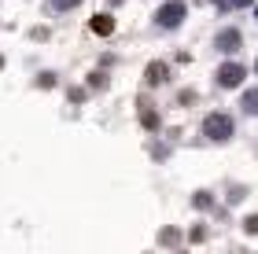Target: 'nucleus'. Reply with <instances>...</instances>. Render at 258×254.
Here are the masks:
<instances>
[{"label":"nucleus","instance_id":"f257e3e1","mask_svg":"<svg viewBox=\"0 0 258 254\" xmlns=\"http://www.w3.org/2000/svg\"><path fill=\"white\" fill-rule=\"evenodd\" d=\"M229 129H232L229 118H218V114H214V118H207V136H214V140H225Z\"/></svg>","mask_w":258,"mask_h":254},{"label":"nucleus","instance_id":"f03ea898","mask_svg":"<svg viewBox=\"0 0 258 254\" xmlns=\"http://www.w3.org/2000/svg\"><path fill=\"white\" fill-rule=\"evenodd\" d=\"M181 15H184V4H170V8H166V11H162V15H159V19H162V22H166V26H173V22H177Z\"/></svg>","mask_w":258,"mask_h":254},{"label":"nucleus","instance_id":"7ed1b4c3","mask_svg":"<svg viewBox=\"0 0 258 254\" xmlns=\"http://www.w3.org/2000/svg\"><path fill=\"white\" fill-rule=\"evenodd\" d=\"M218 77H221V85H236L240 77H243V70H240V66H225V70H221Z\"/></svg>","mask_w":258,"mask_h":254},{"label":"nucleus","instance_id":"20e7f679","mask_svg":"<svg viewBox=\"0 0 258 254\" xmlns=\"http://www.w3.org/2000/svg\"><path fill=\"white\" fill-rule=\"evenodd\" d=\"M148 81H151V85H155V81H166V66L151 63V66H148Z\"/></svg>","mask_w":258,"mask_h":254},{"label":"nucleus","instance_id":"39448f33","mask_svg":"<svg viewBox=\"0 0 258 254\" xmlns=\"http://www.w3.org/2000/svg\"><path fill=\"white\" fill-rule=\"evenodd\" d=\"M92 30H96V33H107V30H111V15H100L96 22H92Z\"/></svg>","mask_w":258,"mask_h":254},{"label":"nucleus","instance_id":"423d86ee","mask_svg":"<svg viewBox=\"0 0 258 254\" xmlns=\"http://www.w3.org/2000/svg\"><path fill=\"white\" fill-rule=\"evenodd\" d=\"M67 4H74V0H59V8H67Z\"/></svg>","mask_w":258,"mask_h":254}]
</instances>
